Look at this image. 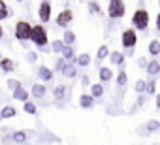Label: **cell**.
<instances>
[{
  "instance_id": "obj_31",
  "label": "cell",
  "mask_w": 160,
  "mask_h": 145,
  "mask_svg": "<svg viewBox=\"0 0 160 145\" xmlns=\"http://www.w3.org/2000/svg\"><path fill=\"white\" fill-rule=\"evenodd\" d=\"M158 126H160V122H158V121H151V122L147 124V128H149V130H156Z\"/></svg>"
},
{
  "instance_id": "obj_2",
  "label": "cell",
  "mask_w": 160,
  "mask_h": 145,
  "mask_svg": "<svg viewBox=\"0 0 160 145\" xmlns=\"http://www.w3.org/2000/svg\"><path fill=\"white\" fill-rule=\"evenodd\" d=\"M15 36H17V40H21V42L28 40V38L32 36V27H30L27 21H19L17 27H15Z\"/></svg>"
},
{
  "instance_id": "obj_6",
  "label": "cell",
  "mask_w": 160,
  "mask_h": 145,
  "mask_svg": "<svg viewBox=\"0 0 160 145\" xmlns=\"http://www.w3.org/2000/svg\"><path fill=\"white\" fill-rule=\"evenodd\" d=\"M49 15H51V4L49 2H42L40 4V19L45 23V21H49Z\"/></svg>"
},
{
  "instance_id": "obj_1",
  "label": "cell",
  "mask_w": 160,
  "mask_h": 145,
  "mask_svg": "<svg viewBox=\"0 0 160 145\" xmlns=\"http://www.w3.org/2000/svg\"><path fill=\"white\" fill-rule=\"evenodd\" d=\"M132 23H134V27H136V28H139V30H145V28L149 27V13H147L145 10H138V12L134 13V19H132Z\"/></svg>"
},
{
  "instance_id": "obj_16",
  "label": "cell",
  "mask_w": 160,
  "mask_h": 145,
  "mask_svg": "<svg viewBox=\"0 0 160 145\" xmlns=\"http://www.w3.org/2000/svg\"><path fill=\"white\" fill-rule=\"evenodd\" d=\"M100 78H102L104 81L111 79V70H109V68H100Z\"/></svg>"
},
{
  "instance_id": "obj_10",
  "label": "cell",
  "mask_w": 160,
  "mask_h": 145,
  "mask_svg": "<svg viewBox=\"0 0 160 145\" xmlns=\"http://www.w3.org/2000/svg\"><path fill=\"white\" fill-rule=\"evenodd\" d=\"M109 60H111L113 64H122L124 57H122L121 53H117V51H115V53H111V55H109Z\"/></svg>"
},
{
  "instance_id": "obj_20",
  "label": "cell",
  "mask_w": 160,
  "mask_h": 145,
  "mask_svg": "<svg viewBox=\"0 0 160 145\" xmlns=\"http://www.w3.org/2000/svg\"><path fill=\"white\" fill-rule=\"evenodd\" d=\"M73 40H75V36H73V32H70V30H66V32H64V43H73Z\"/></svg>"
},
{
  "instance_id": "obj_27",
  "label": "cell",
  "mask_w": 160,
  "mask_h": 145,
  "mask_svg": "<svg viewBox=\"0 0 160 145\" xmlns=\"http://www.w3.org/2000/svg\"><path fill=\"white\" fill-rule=\"evenodd\" d=\"M13 139L21 143V141H25V139H27V136H25V132H15V134H13Z\"/></svg>"
},
{
  "instance_id": "obj_21",
  "label": "cell",
  "mask_w": 160,
  "mask_h": 145,
  "mask_svg": "<svg viewBox=\"0 0 160 145\" xmlns=\"http://www.w3.org/2000/svg\"><path fill=\"white\" fill-rule=\"evenodd\" d=\"M64 47H66V45H64V42H60V40H57V42L53 43V51H55V53H58V51H62Z\"/></svg>"
},
{
  "instance_id": "obj_24",
  "label": "cell",
  "mask_w": 160,
  "mask_h": 145,
  "mask_svg": "<svg viewBox=\"0 0 160 145\" xmlns=\"http://www.w3.org/2000/svg\"><path fill=\"white\" fill-rule=\"evenodd\" d=\"M25 111L27 113H36V106L32 102H25Z\"/></svg>"
},
{
  "instance_id": "obj_5",
  "label": "cell",
  "mask_w": 160,
  "mask_h": 145,
  "mask_svg": "<svg viewBox=\"0 0 160 145\" xmlns=\"http://www.w3.org/2000/svg\"><path fill=\"white\" fill-rule=\"evenodd\" d=\"M136 32L132 30V28H128V30H124L122 32V45L124 47H134L136 45Z\"/></svg>"
},
{
  "instance_id": "obj_3",
  "label": "cell",
  "mask_w": 160,
  "mask_h": 145,
  "mask_svg": "<svg viewBox=\"0 0 160 145\" xmlns=\"http://www.w3.org/2000/svg\"><path fill=\"white\" fill-rule=\"evenodd\" d=\"M32 42L38 45V47H43L45 43H47V32H45V28L43 27H32Z\"/></svg>"
},
{
  "instance_id": "obj_29",
  "label": "cell",
  "mask_w": 160,
  "mask_h": 145,
  "mask_svg": "<svg viewBox=\"0 0 160 145\" xmlns=\"http://www.w3.org/2000/svg\"><path fill=\"white\" fill-rule=\"evenodd\" d=\"M117 83H119V85H124V83H126V74H124V72H121V74H119Z\"/></svg>"
},
{
  "instance_id": "obj_15",
  "label": "cell",
  "mask_w": 160,
  "mask_h": 145,
  "mask_svg": "<svg viewBox=\"0 0 160 145\" xmlns=\"http://www.w3.org/2000/svg\"><path fill=\"white\" fill-rule=\"evenodd\" d=\"M0 115H2L4 119H10V117H13V115H15V109L8 106V108H4V109H2V113H0Z\"/></svg>"
},
{
  "instance_id": "obj_19",
  "label": "cell",
  "mask_w": 160,
  "mask_h": 145,
  "mask_svg": "<svg viewBox=\"0 0 160 145\" xmlns=\"http://www.w3.org/2000/svg\"><path fill=\"white\" fill-rule=\"evenodd\" d=\"M0 64H2V68H4L6 72H10V70L13 68V62H12V60H8V58H2V60H0Z\"/></svg>"
},
{
  "instance_id": "obj_34",
  "label": "cell",
  "mask_w": 160,
  "mask_h": 145,
  "mask_svg": "<svg viewBox=\"0 0 160 145\" xmlns=\"http://www.w3.org/2000/svg\"><path fill=\"white\" fill-rule=\"evenodd\" d=\"M91 10H92V13H98V6L96 4H91Z\"/></svg>"
},
{
  "instance_id": "obj_4",
  "label": "cell",
  "mask_w": 160,
  "mask_h": 145,
  "mask_svg": "<svg viewBox=\"0 0 160 145\" xmlns=\"http://www.w3.org/2000/svg\"><path fill=\"white\" fill-rule=\"evenodd\" d=\"M109 15L111 17H122L124 15V2H121V0L109 2Z\"/></svg>"
},
{
  "instance_id": "obj_32",
  "label": "cell",
  "mask_w": 160,
  "mask_h": 145,
  "mask_svg": "<svg viewBox=\"0 0 160 145\" xmlns=\"http://www.w3.org/2000/svg\"><path fill=\"white\" fill-rule=\"evenodd\" d=\"M55 96H57V98H62V96H64V87H57Z\"/></svg>"
},
{
  "instance_id": "obj_25",
  "label": "cell",
  "mask_w": 160,
  "mask_h": 145,
  "mask_svg": "<svg viewBox=\"0 0 160 145\" xmlns=\"http://www.w3.org/2000/svg\"><path fill=\"white\" fill-rule=\"evenodd\" d=\"M4 17H8V8L4 2H0V19H4Z\"/></svg>"
},
{
  "instance_id": "obj_23",
  "label": "cell",
  "mask_w": 160,
  "mask_h": 145,
  "mask_svg": "<svg viewBox=\"0 0 160 145\" xmlns=\"http://www.w3.org/2000/svg\"><path fill=\"white\" fill-rule=\"evenodd\" d=\"M89 62H91V57H89L87 53H83L81 57H79V64H81V66H87Z\"/></svg>"
},
{
  "instance_id": "obj_28",
  "label": "cell",
  "mask_w": 160,
  "mask_h": 145,
  "mask_svg": "<svg viewBox=\"0 0 160 145\" xmlns=\"http://www.w3.org/2000/svg\"><path fill=\"white\" fill-rule=\"evenodd\" d=\"M108 53H109V51H108V47H106V45H102V47L98 49V58H104V57H108Z\"/></svg>"
},
{
  "instance_id": "obj_35",
  "label": "cell",
  "mask_w": 160,
  "mask_h": 145,
  "mask_svg": "<svg viewBox=\"0 0 160 145\" xmlns=\"http://www.w3.org/2000/svg\"><path fill=\"white\" fill-rule=\"evenodd\" d=\"M156 28L160 30V13H158V17H156Z\"/></svg>"
},
{
  "instance_id": "obj_37",
  "label": "cell",
  "mask_w": 160,
  "mask_h": 145,
  "mask_svg": "<svg viewBox=\"0 0 160 145\" xmlns=\"http://www.w3.org/2000/svg\"><path fill=\"white\" fill-rule=\"evenodd\" d=\"M0 38H2V27H0Z\"/></svg>"
},
{
  "instance_id": "obj_30",
  "label": "cell",
  "mask_w": 160,
  "mask_h": 145,
  "mask_svg": "<svg viewBox=\"0 0 160 145\" xmlns=\"http://www.w3.org/2000/svg\"><path fill=\"white\" fill-rule=\"evenodd\" d=\"M136 91H138V92H143V91H145V81H138V83H136Z\"/></svg>"
},
{
  "instance_id": "obj_38",
  "label": "cell",
  "mask_w": 160,
  "mask_h": 145,
  "mask_svg": "<svg viewBox=\"0 0 160 145\" xmlns=\"http://www.w3.org/2000/svg\"><path fill=\"white\" fill-rule=\"evenodd\" d=\"M0 117H2V115H0Z\"/></svg>"
},
{
  "instance_id": "obj_18",
  "label": "cell",
  "mask_w": 160,
  "mask_h": 145,
  "mask_svg": "<svg viewBox=\"0 0 160 145\" xmlns=\"http://www.w3.org/2000/svg\"><path fill=\"white\" fill-rule=\"evenodd\" d=\"M62 53H64V58L66 60H73V49L72 47H64Z\"/></svg>"
},
{
  "instance_id": "obj_14",
  "label": "cell",
  "mask_w": 160,
  "mask_h": 145,
  "mask_svg": "<svg viewBox=\"0 0 160 145\" xmlns=\"http://www.w3.org/2000/svg\"><path fill=\"white\" fill-rule=\"evenodd\" d=\"M13 96H15L17 100H23V102H27V98H28V94H27V91H25V89L15 91V92H13Z\"/></svg>"
},
{
  "instance_id": "obj_36",
  "label": "cell",
  "mask_w": 160,
  "mask_h": 145,
  "mask_svg": "<svg viewBox=\"0 0 160 145\" xmlns=\"http://www.w3.org/2000/svg\"><path fill=\"white\" fill-rule=\"evenodd\" d=\"M156 108H160V94L156 96Z\"/></svg>"
},
{
  "instance_id": "obj_8",
  "label": "cell",
  "mask_w": 160,
  "mask_h": 145,
  "mask_svg": "<svg viewBox=\"0 0 160 145\" xmlns=\"http://www.w3.org/2000/svg\"><path fill=\"white\" fill-rule=\"evenodd\" d=\"M147 72H149V74L151 76H156L158 74V72H160V62H156V60H152L149 66H147Z\"/></svg>"
},
{
  "instance_id": "obj_13",
  "label": "cell",
  "mask_w": 160,
  "mask_h": 145,
  "mask_svg": "<svg viewBox=\"0 0 160 145\" xmlns=\"http://www.w3.org/2000/svg\"><path fill=\"white\" fill-rule=\"evenodd\" d=\"M38 74H40V78H42V79H51V70H49V68H45V66H42V68H40Z\"/></svg>"
},
{
  "instance_id": "obj_7",
  "label": "cell",
  "mask_w": 160,
  "mask_h": 145,
  "mask_svg": "<svg viewBox=\"0 0 160 145\" xmlns=\"http://www.w3.org/2000/svg\"><path fill=\"white\" fill-rule=\"evenodd\" d=\"M73 19V15H72V12L70 10H64V12H60V15L57 17V23L60 25V27H66L70 21Z\"/></svg>"
},
{
  "instance_id": "obj_17",
  "label": "cell",
  "mask_w": 160,
  "mask_h": 145,
  "mask_svg": "<svg viewBox=\"0 0 160 145\" xmlns=\"http://www.w3.org/2000/svg\"><path fill=\"white\" fill-rule=\"evenodd\" d=\"M62 72H64L66 78H73V76H75V68H73V66H64Z\"/></svg>"
},
{
  "instance_id": "obj_22",
  "label": "cell",
  "mask_w": 160,
  "mask_h": 145,
  "mask_svg": "<svg viewBox=\"0 0 160 145\" xmlns=\"http://www.w3.org/2000/svg\"><path fill=\"white\" fill-rule=\"evenodd\" d=\"M102 94H104L102 85H92V96H102Z\"/></svg>"
},
{
  "instance_id": "obj_11",
  "label": "cell",
  "mask_w": 160,
  "mask_h": 145,
  "mask_svg": "<svg viewBox=\"0 0 160 145\" xmlns=\"http://www.w3.org/2000/svg\"><path fill=\"white\" fill-rule=\"evenodd\" d=\"M32 94H34L36 98H42V96L45 94V87H43V85H34V91H32Z\"/></svg>"
},
{
  "instance_id": "obj_33",
  "label": "cell",
  "mask_w": 160,
  "mask_h": 145,
  "mask_svg": "<svg viewBox=\"0 0 160 145\" xmlns=\"http://www.w3.org/2000/svg\"><path fill=\"white\" fill-rule=\"evenodd\" d=\"M147 92H151V94L154 92V83H152V81H151V83L147 85Z\"/></svg>"
},
{
  "instance_id": "obj_9",
  "label": "cell",
  "mask_w": 160,
  "mask_h": 145,
  "mask_svg": "<svg viewBox=\"0 0 160 145\" xmlns=\"http://www.w3.org/2000/svg\"><path fill=\"white\" fill-rule=\"evenodd\" d=\"M149 53H151V55H158V53H160V43H158L156 40H152V42L149 43Z\"/></svg>"
},
{
  "instance_id": "obj_12",
  "label": "cell",
  "mask_w": 160,
  "mask_h": 145,
  "mask_svg": "<svg viewBox=\"0 0 160 145\" xmlns=\"http://www.w3.org/2000/svg\"><path fill=\"white\" fill-rule=\"evenodd\" d=\"M79 104H81L83 108H91L92 106V96H81V98H79Z\"/></svg>"
},
{
  "instance_id": "obj_26",
  "label": "cell",
  "mask_w": 160,
  "mask_h": 145,
  "mask_svg": "<svg viewBox=\"0 0 160 145\" xmlns=\"http://www.w3.org/2000/svg\"><path fill=\"white\" fill-rule=\"evenodd\" d=\"M8 87H12V89H13V92L21 89V85H19V81H15V79H10V81H8Z\"/></svg>"
}]
</instances>
